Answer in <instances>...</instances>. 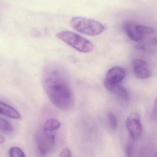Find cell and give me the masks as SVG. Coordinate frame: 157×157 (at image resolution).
<instances>
[{
    "label": "cell",
    "instance_id": "obj_1",
    "mask_svg": "<svg viewBox=\"0 0 157 157\" xmlns=\"http://www.w3.org/2000/svg\"><path fill=\"white\" fill-rule=\"evenodd\" d=\"M43 88L51 102L61 111H70L75 98L69 77L61 67L54 63L47 64L42 74Z\"/></svg>",
    "mask_w": 157,
    "mask_h": 157
},
{
    "label": "cell",
    "instance_id": "obj_2",
    "mask_svg": "<svg viewBox=\"0 0 157 157\" xmlns=\"http://www.w3.org/2000/svg\"><path fill=\"white\" fill-rule=\"evenodd\" d=\"M71 25L79 33L90 36L99 35L105 30L104 25L100 22L84 17H73L71 20Z\"/></svg>",
    "mask_w": 157,
    "mask_h": 157
},
{
    "label": "cell",
    "instance_id": "obj_3",
    "mask_svg": "<svg viewBox=\"0 0 157 157\" xmlns=\"http://www.w3.org/2000/svg\"><path fill=\"white\" fill-rule=\"evenodd\" d=\"M56 36L81 53H90L93 49V45L90 40L76 33L70 31H63L58 33Z\"/></svg>",
    "mask_w": 157,
    "mask_h": 157
},
{
    "label": "cell",
    "instance_id": "obj_4",
    "mask_svg": "<svg viewBox=\"0 0 157 157\" xmlns=\"http://www.w3.org/2000/svg\"><path fill=\"white\" fill-rule=\"evenodd\" d=\"M123 29L128 37L136 42L140 41L146 36L152 34L154 32V29L149 26L132 21L125 22L123 25Z\"/></svg>",
    "mask_w": 157,
    "mask_h": 157
},
{
    "label": "cell",
    "instance_id": "obj_5",
    "mask_svg": "<svg viewBox=\"0 0 157 157\" xmlns=\"http://www.w3.org/2000/svg\"><path fill=\"white\" fill-rule=\"evenodd\" d=\"M36 141L41 156H45L53 149L56 143L55 132H38L36 135Z\"/></svg>",
    "mask_w": 157,
    "mask_h": 157
},
{
    "label": "cell",
    "instance_id": "obj_6",
    "mask_svg": "<svg viewBox=\"0 0 157 157\" xmlns=\"http://www.w3.org/2000/svg\"><path fill=\"white\" fill-rule=\"evenodd\" d=\"M126 126L129 132V136L136 140L142 135V125L140 117L136 113H132L126 121Z\"/></svg>",
    "mask_w": 157,
    "mask_h": 157
},
{
    "label": "cell",
    "instance_id": "obj_7",
    "mask_svg": "<svg viewBox=\"0 0 157 157\" xmlns=\"http://www.w3.org/2000/svg\"><path fill=\"white\" fill-rule=\"evenodd\" d=\"M126 72L124 69L119 67H114L109 70L105 75L104 82L117 84L124 78Z\"/></svg>",
    "mask_w": 157,
    "mask_h": 157
},
{
    "label": "cell",
    "instance_id": "obj_8",
    "mask_svg": "<svg viewBox=\"0 0 157 157\" xmlns=\"http://www.w3.org/2000/svg\"><path fill=\"white\" fill-rule=\"evenodd\" d=\"M133 71L136 77L145 79L151 77V72L147 67V63L143 59H136L133 60Z\"/></svg>",
    "mask_w": 157,
    "mask_h": 157
},
{
    "label": "cell",
    "instance_id": "obj_9",
    "mask_svg": "<svg viewBox=\"0 0 157 157\" xmlns=\"http://www.w3.org/2000/svg\"><path fill=\"white\" fill-rule=\"evenodd\" d=\"M104 85L109 91L116 94L125 101H129L130 96L128 91L120 83L111 84V83L104 82Z\"/></svg>",
    "mask_w": 157,
    "mask_h": 157
},
{
    "label": "cell",
    "instance_id": "obj_10",
    "mask_svg": "<svg viewBox=\"0 0 157 157\" xmlns=\"http://www.w3.org/2000/svg\"><path fill=\"white\" fill-rule=\"evenodd\" d=\"M0 114L14 119H20L21 114L15 108L2 102H0Z\"/></svg>",
    "mask_w": 157,
    "mask_h": 157
},
{
    "label": "cell",
    "instance_id": "obj_11",
    "mask_svg": "<svg viewBox=\"0 0 157 157\" xmlns=\"http://www.w3.org/2000/svg\"><path fill=\"white\" fill-rule=\"evenodd\" d=\"M60 123L57 119L51 118L47 120L44 125V130L48 132H55L59 128Z\"/></svg>",
    "mask_w": 157,
    "mask_h": 157
},
{
    "label": "cell",
    "instance_id": "obj_12",
    "mask_svg": "<svg viewBox=\"0 0 157 157\" xmlns=\"http://www.w3.org/2000/svg\"><path fill=\"white\" fill-rule=\"evenodd\" d=\"M0 130L5 133H11L14 131V129L10 122L0 117Z\"/></svg>",
    "mask_w": 157,
    "mask_h": 157
},
{
    "label": "cell",
    "instance_id": "obj_13",
    "mask_svg": "<svg viewBox=\"0 0 157 157\" xmlns=\"http://www.w3.org/2000/svg\"><path fill=\"white\" fill-rule=\"evenodd\" d=\"M135 140L129 136L126 145L125 152L126 157H135Z\"/></svg>",
    "mask_w": 157,
    "mask_h": 157
},
{
    "label": "cell",
    "instance_id": "obj_14",
    "mask_svg": "<svg viewBox=\"0 0 157 157\" xmlns=\"http://www.w3.org/2000/svg\"><path fill=\"white\" fill-rule=\"evenodd\" d=\"M10 157H26L25 153L19 147H12L9 151Z\"/></svg>",
    "mask_w": 157,
    "mask_h": 157
},
{
    "label": "cell",
    "instance_id": "obj_15",
    "mask_svg": "<svg viewBox=\"0 0 157 157\" xmlns=\"http://www.w3.org/2000/svg\"><path fill=\"white\" fill-rule=\"evenodd\" d=\"M107 117L110 127L113 130L116 129L117 126V120L115 115L112 112H109L107 114Z\"/></svg>",
    "mask_w": 157,
    "mask_h": 157
},
{
    "label": "cell",
    "instance_id": "obj_16",
    "mask_svg": "<svg viewBox=\"0 0 157 157\" xmlns=\"http://www.w3.org/2000/svg\"><path fill=\"white\" fill-rule=\"evenodd\" d=\"M58 157H71V151L67 148L64 149L60 152Z\"/></svg>",
    "mask_w": 157,
    "mask_h": 157
},
{
    "label": "cell",
    "instance_id": "obj_17",
    "mask_svg": "<svg viewBox=\"0 0 157 157\" xmlns=\"http://www.w3.org/2000/svg\"><path fill=\"white\" fill-rule=\"evenodd\" d=\"M152 116L154 119H156L157 118V106H156V100L155 101V107L153 108L152 112Z\"/></svg>",
    "mask_w": 157,
    "mask_h": 157
},
{
    "label": "cell",
    "instance_id": "obj_18",
    "mask_svg": "<svg viewBox=\"0 0 157 157\" xmlns=\"http://www.w3.org/2000/svg\"><path fill=\"white\" fill-rule=\"evenodd\" d=\"M5 139L3 136L0 135V144H3L5 142Z\"/></svg>",
    "mask_w": 157,
    "mask_h": 157
}]
</instances>
